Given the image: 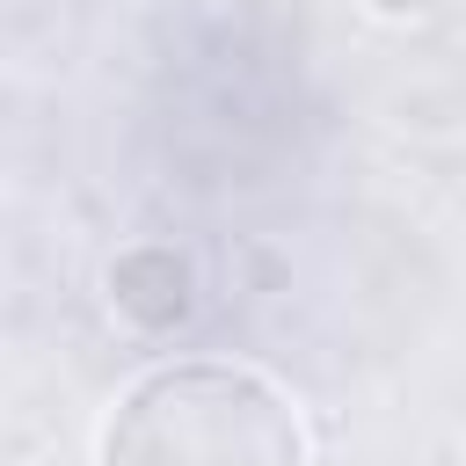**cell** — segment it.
<instances>
[{"label":"cell","mask_w":466,"mask_h":466,"mask_svg":"<svg viewBox=\"0 0 466 466\" xmlns=\"http://www.w3.org/2000/svg\"><path fill=\"white\" fill-rule=\"evenodd\" d=\"M95 466H313L299 400L233 357L138 371L95 422Z\"/></svg>","instance_id":"1"},{"label":"cell","mask_w":466,"mask_h":466,"mask_svg":"<svg viewBox=\"0 0 466 466\" xmlns=\"http://www.w3.org/2000/svg\"><path fill=\"white\" fill-rule=\"evenodd\" d=\"M444 0H357V15H371L379 29H422Z\"/></svg>","instance_id":"3"},{"label":"cell","mask_w":466,"mask_h":466,"mask_svg":"<svg viewBox=\"0 0 466 466\" xmlns=\"http://www.w3.org/2000/svg\"><path fill=\"white\" fill-rule=\"evenodd\" d=\"M102 299L131 335H175L197 313V262L175 240H124L102 262Z\"/></svg>","instance_id":"2"}]
</instances>
